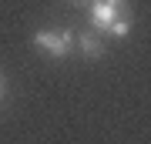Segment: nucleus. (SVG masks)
Segmentation results:
<instances>
[{"label": "nucleus", "mask_w": 151, "mask_h": 144, "mask_svg": "<svg viewBox=\"0 0 151 144\" xmlns=\"http://www.w3.org/2000/svg\"><path fill=\"white\" fill-rule=\"evenodd\" d=\"M91 24L97 34H108L118 17H128V0H91Z\"/></svg>", "instance_id": "f257e3e1"}, {"label": "nucleus", "mask_w": 151, "mask_h": 144, "mask_svg": "<svg viewBox=\"0 0 151 144\" xmlns=\"http://www.w3.org/2000/svg\"><path fill=\"white\" fill-rule=\"evenodd\" d=\"M34 47H40L47 57L60 60V57L70 54V47H74V34L70 30H37L34 34Z\"/></svg>", "instance_id": "f03ea898"}, {"label": "nucleus", "mask_w": 151, "mask_h": 144, "mask_svg": "<svg viewBox=\"0 0 151 144\" xmlns=\"http://www.w3.org/2000/svg\"><path fill=\"white\" fill-rule=\"evenodd\" d=\"M74 44L84 50V57H91V60H97V57H104V40H101V34L97 30H84V34H74Z\"/></svg>", "instance_id": "7ed1b4c3"}, {"label": "nucleus", "mask_w": 151, "mask_h": 144, "mask_svg": "<svg viewBox=\"0 0 151 144\" xmlns=\"http://www.w3.org/2000/svg\"><path fill=\"white\" fill-rule=\"evenodd\" d=\"M128 30H131V20H128V17H118V20L111 24V30H108V34L121 40V37H128Z\"/></svg>", "instance_id": "20e7f679"}, {"label": "nucleus", "mask_w": 151, "mask_h": 144, "mask_svg": "<svg viewBox=\"0 0 151 144\" xmlns=\"http://www.w3.org/2000/svg\"><path fill=\"white\" fill-rule=\"evenodd\" d=\"M67 4H74V7H87L91 0H67Z\"/></svg>", "instance_id": "39448f33"}, {"label": "nucleus", "mask_w": 151, "mask_h": 144, "mask_svg": "<svg viewBox=\"0 0 151 144\" xmlns=\"http://www.w3.org/2000/svg\"><path fill=\"white\" fill-rule=\"evenodd\" d=\"M4 94H7V87H4V80H0V101H4Z\"/></svg>", "instance_id": "423d86ee"}]
</instances>
